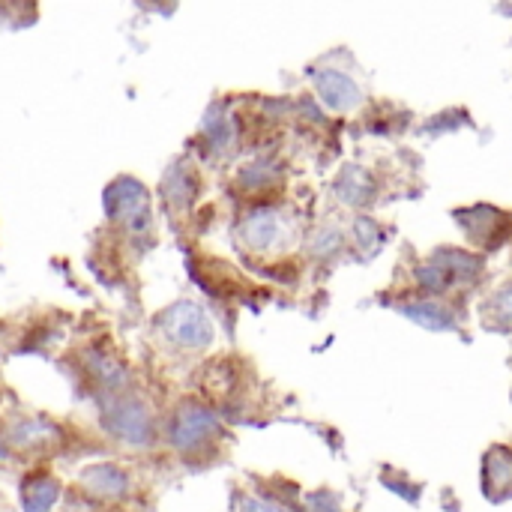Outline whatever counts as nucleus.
Returning <instances> with one entry per match:
<instances>
[{
    "mask_svg": "<svg viewBox=\"0 0 512 512\" xmlns=\"http://www.w3.org/2000/svg\"><path fill=\"white\" fill-rule=\"evenodd\" d=\"M102 429L129 447H147L153 444V435H156L147 405L132 396H117V393H108L102 402Z\"/></svg>",
    "mask_w": 512,
    "mask_h": 512,
    "instance_id": "f257e3e1",
    "label": "nucleus"
},
{
    "mask_svg": "<svg viewBox=\"0 0 512 512\" xmlns=\"http://www.w3.org/2000/svg\"><path fill=\"white\" fill-rule=\"evenodd\" d=\"M159 327H162L168 342H174V345H180L186 351H201V348H207L213 342V321H210V315L198 303H189V300L174 303L159 318Z\"/></svg>",
    "mask_w": 512,
    "mask_h": 512,
    "instance_id": "f03ea898",
    "label": "nucleus"
},
{
    "mask_svg": "<svg viewBox=\"0 0 512 512\" xmlns=\"http://www.w3.org/2000/svg\"><path fill=\"white\" fill-rule=\"evenodd\" d=\"M105 213L111 219H123L132 231H141L150 222L147 192L135 180H117L105 192Z\"/></svg>",
    "mask_w": 512,
    "mask_h": 512,
    "instance_id": "7ed1b4c3",
    "label": "nucleus"
},
{
    "mask_svg": "<svg viewBox=\"0 0 512 512\" xmlns=\"http://www.w3.org/2000/svg\"><path fill=\"white\" fill-rule=\"evenodd\" d=\"M216 435H219V420L198 405H183L171 420V444L183 453L198 450Z\"/></svg>",
    "mask_w": 512,
    "mask_h": 512,
    "instance_id": "20e7f679",
    "label": "nucleus"
},
{
    "mask_svg": "<svg viewBox=\"0 0 512 512\" xmlns=\"http://www.w3.org/2000/svg\"><path fill=\"white\" fill-rule=\"evenodd\" d=\"M315 87H318V96H321L333 111H351V108L360 102V87H357L348 75H342V72H336V69L318 72V75H315Z\"/></svg>",
    "mask_w": 512,
    "mask_h": 512,
    "instance_id": "39448f33",
    "label": "nucleus"
},
{
    "mask_svg": "<svg viewBox=\"0 0 512 512\" xmlns=\"http://www.w3.org/2000/svg\"><path fill=\"white\" fill-rule=\"evenodd\" d=\"M279 231H282V225H279V216H276L273 210H255L252 216L243 219V225H240V240H243L246 249L264 252V249H270V246L276 243Z\"/></svg>",
    "mask_w": 512,
    "mask_h": 512,
    "instance_id": "423d86ee",
    "label": "nucleus"
},
{
    "mask_svg": "<svg viewBox=\"0 0 512 512\" xmlns=\"http://www.w3.org/2000/svg\"><path fill=\"white\" fill-rule=\"evenodd\" d=\"M81 486H84L90 495L111 501V498L126 495L129 477H126L120 468H114V465H93V468H87V471L81 474Z\"/></svg>",
    "mask_w": 512,
    "mask_h": 512,
    "instance_id": "0eeeda50",
    "label": "nucleus"
},
{
    "mask_svg": "<svg viewBox=\"0 0 512 512\" xmlns=\"http://www.w3.org/2000/svg\"><path fill=\"white\" fill-rule=\"evenodd\" d=\"M57 438H60V432H57L48 420L30 417V420H21V423L12 426L6 444H15V447H21V450H39V447H45V444H54Z\"/></svg>",
    "mask_w": 512,
    "mask_h": 512,
    "instance_id": "6e6552de",
    "label": "nucleus"
},
{
    "mask_svg": "<svg viewBox=\"0 0 512 512\" xmlns=\"http://www.w3.org/2000/svg\"><path fill=\"white\" fill-rule=\"evenodd\" d=\"M60 498V483L48 474H33L24 483V510L48 512Z\"/></svg>",
    "mask_w": 512,
    "mask_h": 512,
    "instance_id": "1a4fd4ad",
    "label": "nucleus"
},
{
    "mask_svg": "<svg viewBox=\"0 0 512 512\" xmlns=\"http://www.w3.org/2000/svg\"><path fill=\"white\" fill-rule=\"evenodd\" d=\"M510 474H512L510 453H507L504 447H495V450L489 453V459H486V492H489L495 501L507 498Z\"/></svg>",
    "mask_w": 512,
    "mask_h": 512,
    "instance_id": "9d476101",
    "label": "nucleus"
},
{
    "mask_svg": "<svg viewBox=\"0 0 512 512\" xmlns=\"http://www.w3.org/2000/svg\"><path fill=\"white\" fill-rule=\"evenodd\" d=\"M432 264H438V267L450 276V282H453V279H468V282H471V279H477L480 270H483V264H480L474 255H465V252H459V249H444V252H438Z\"/></svg>",
    "mask_w": 512,
    "mask_h": 512,
    "instance_id": "9b49d317",
    "label": "nucleus"
},
{
    "mask_svg": "<svg viewBox=\"0 0 512 512\" xmlns=\"http://www.w3.org/2000/svg\"><path fill=\"white\" fill-rule=\"evenodd\" d=\"M165 198H168V204L174 210H183V207L192 204V198H195V180H192V174L183 165H177V168L168 171V177H165Z\"/></svg>",
    "mask_w": 512,
    "mask_h": 512,
    "instance_id": "f8f14e48",
    "label": "nucleus"
},
{
    "mask_svg": "<svg viewBox=\"0 0 512 512\" xmlns=\"http://www.w3.org/2000/svg\"><path fill=\"white\" fill-rule=\"evenodd\" d=\"M405 315L429 330H453L456 327V318L453 312H447L444 306L438 303H417V306H405Z\"/></svg>",
    "mask_w": 512,
    "mask_h": 512,
    "instance_id": "ddd939ff",
    "label": "nucleus"
},
{
    "mask_svg": "<svg viewBox=\"0 0 512 512\" xmlns=\"http://www.w3.org/2000/svg\"><path fill=\"white\" fill-rule=\"evenodd\" d=\"M87 372L105 387V390H114V387H120L123 381H126V369L117 363V360H111V357H105V354H87Z\"/></svg>",
    "mask_w": 512,
    "mask_h": 512,
    "instance_id": "4468645a",
    "label": "nucleus"
},
{
    "mask_svg": "<svg viewBox=\"0 0 512 512\" xmlns=\"http://www.w3.org/2000/svg\"><path fill=\"white\" fill-rule=\"evenodd\" d=\"M339 195H342V201H345V204L360 207V204H366V201L372 198V183H369V177H366L363 171L348 168V171H345V177L339 180Z\"/></svg>",
    "mask_w": 512,
    "mask_h": 512,
    "instance_id": "2eb2a0df",
    "label": "nucleus"
},
{
    "mask_svg": "<svg viewBox=\"0 0 512 512\" xmlns=\"http://www.w3.org/2000/svg\"><path fill=\"white\" fill-rule=\"evenodd\" d=\"M417 279H420V285H423L426 291H435V294L447 291V285H450V276H447L438 264L420 267V270H417Z\"/></svg>",
    "mask_w": 512,
    "mask_h": 512,
    "instance_id": "dca6fc26",
    "label": "nucleus"
},
{
    "mask_svg": "<svg viewBox=\"0 0 512 512\" xmlns=\"http://www.w3.org/2000/svg\"><path fill=\"white\" fill-rule=\"evenodd\" d=\"M339 246H342V237H339L336 231H324V234H318V237H315L312 252H315V255H321V258H327V255H333Z\"/></svg>",
    "mask_w": 512,
    "mask_h": 512,
    "instance_id": "f3484780",
    "label": "nucleus"
},
{
    "mask_svg": "<svg viewBox=\"0 0 512 512\" xmlns=\"http://www.w3.org/2000/svg\"><path fill=\"white\" fill-rule=\"evenodd\" d=\"M357 234H360V243H363V249H369V246L375 249V246H378V240H381V237H378V228H375V222H369V219H360V222H357Z\"/></svg>",
    "mask_w": 512,
    "mask_h": 512,
    "instance_id": "a211bd4d",
    "label": "nucleus"
},
{
    "mask_svg": "<svg viewBox=\"0 0 512 512\" xmlns=\"http://www.w3.org/2000/svg\"><path fill=\"white\" fill-rule=\"evenodd\" d=\"M243 512H285L282 507L270 504V501H261V498H246L243 501Z\"/></svg>",
    "mask_w": 512,
    "mask_h": 512,
    "instance_id": "6ab92c4d",
    "label": "nucleus"
},
{
    "mask_svg": "<svg viewBox=\"0 0 512 512\" xmlns=\"http://www.w3.org/2000/svg\"><path fill=\"white\" fill-rule=\"evenodd\" d=\"M312 510L315 512H339V501L333 495H315L312 498Z\"/></svg>",
    "mask_w": 512,
    "mask_h": 512,
    "instance_id": "aec40b11",
    "label": "nucleus"
},
{
    "mask_svg": "<svg viewBox=\"0 0 512 512\" xmlns=\"http://www.w3.org/2000/svg\"><path fill=\"white\" fill-rule=\"evenodd\" d=\"M6 456V441H0V459Z\"/></svg>",
    "mask_w": 512,
    "mask_h": 512,
    "instance_id": "412c9836",
    "label": "nucleus"
}]
</instances>
